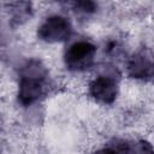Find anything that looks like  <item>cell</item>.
I'll return each instance as SVG.
<instances>
[{
	"mask_svg": "<svg viewBox=\"0 0 154 154\" xmlns=\"http://www.w3.org/2000/svg\"><path fill=\"white\" fill-rule=\"evenodd\" d=\"M47 76V69L38 60H29L23 65L17 93L18 102L22 106H30L43 96Z\"/></svg>",
	"mask_w": 154,
	"mask_h": 154,
	"instance_id": "6da1fadb",
	"label": "cell"
},
{
	"mask_svg": "<svg viewBox=\"0 0 154 154\" xmlns=\"http://www.w3.org/2000/svg\"><path fill=\"white\" fill-rule=\"evenodd\" d=\"M128 75L135 79L149 81L153 77V60L152 55L147 51H140L135 53L126 64Z\"/></svg>",
	"mask_w": 154,
	"mask_h": 154,
	"instance_id": "5b68a950",
	"label": "cell"
},
{
	"mask_svg": "<svg viewBox=\"0 0 154 154\" xmlns=\"http://www.w3.org/2000/svg\"><path fill=\"white\" fill-rule=\"evenodd\" d=\"M93 154H129V142L116 140L112 144L94 152Z\"/></svg>",
	"mask_w": 154,
	"mask_h": 154,
	"instance_id": "8992f818",
	"label": "cell"
},
{
	"mask_svg": "<svg viewBox=\"0 0 154 154\" xmlns=\"http://www.w3.org/2000/svg\"><path fill=\"white\" fill-rule=\"evenodd\" d=\"M96 55V46L87 40H79L67 47L64 54V64L72 72H82L93 66Z\"/></svg>",
	"mask_w": 154,
	"mask_h": 154,
	"instance_id": "7a4b0ae2",
	"label": "cell"
},
{
	"mask_svg": "<svg viewBox=\"0 0 154 154\" xmlns=\"http://www.w3.org/2000/svg\"><path fill=\"white\" fill-rule=\"evenodd\" d=\"M73 8L77 12L89 14V13H94L96 11L97 5L94 1H77V2H73Z\"/></svg>",
	"mask_w": 154,
	"mask_h": 154,
	"instance_id": "ba28073f",
	"label": "cell"
},
{
	"mask_svg": "<svg viewBox=\"0 0 154 154\" xmlns=\"http://www.w3.org/2000/svg\"><path fill=\"white\" fill-rule=\"evenodd\" d=\"M129 154H153V147L146 140L129 142Z\"/></svg>",
	"mask_w": 154,
	"mask_h": 154,
	"instance_id": "52a82bcc",
	"label": "cell"
},
{
	"mask_svg": "<svg viewBox=\"0 0 154 154\" xmlns=\"http://www.w3.org/2000/svg\"><path fill=\"white\" fill-rule=\"evenodd\" d=\"M72 34L71 22L60 14L47 17L37 28V37L47 43L64 42L70 38Z\"/></svg>",
	"mask_w": 154,
	"mask_h": 154,
	"instance_id": "3957f363",
	"label": "cell"
},
{
	"mask_svg": "<svg viewBox=\"0 0 154 154\" xmlns=\"http://www.w3.org/2000/svg\"><path fill=\"white\" fill-rule=\"evenodd\" d=\"M89 95L96 102L111 105L118 96V83L114 77L108 75H100L89 83Z\"/></svg>",
	"mask_w": 154,
	"mask_h": 154,
	"instance_id": "277c9868",
	"label": "cell"
}]
</instances>
